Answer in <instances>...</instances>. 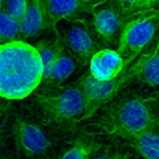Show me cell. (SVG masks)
Masks as SVG:
<instances>
[{"mask_svg":"<svg viewBox=\"0 0 159 159\" xmlns=\"http://www.w3.org/2000/svg\"><path fill=\"white\" fill-rule=\"evenodd\" d=\"M44 64L33 45L16 40L0 46V95L7 100H22L42 83Z\"/></svg>","mask_w":159,"mask_h":159,"instance_id":"obj_1","label":"cell"},{"mask_svg":"<svg viewBox=\"0 0 159 159\" xmlns=\"http://www.w3.org/2000/svg\"><path fill=\"white\" fill-rule=\"evenodd\" d=\"M100 128L108 135L129 141L142 133L158 130L159 116L143 101L126 98L106 112L100 122Z\"/></svg>","mask_w":159,"mask_h":159,"instance_id":"obj_2","label":"cell"},{"mask_svg":"<svg viewBox=\"0 0 159 159\" xmlns=\"http://www.w3.org/2000/svg\"><path fill=\"white\" fill-rule=\"evenodd\" d=\"M34 101L46 120L61 129H70L84 119L87 100L81 89L75 84L61 90L34 93Z\"/></svg>","mask_w":159,"mask_h":159,"instance_id":"obj_3","label":"cell"},{"mask_svg":"<svg viewBox=\"0 0 159 159\" xmlns=\"http://www.w3.org/2000/svg\"><path fill=\"white\" fill-rule=\"evenodd\" d=\"M158 29V10L144 12L125 24L119 36L116 51L124 60L126 66L131 64L144 51Z\"/></svg>","mask_w":159,"mask_h":159,"instance_id":"obj_4","label":"cell"},{"mask_svg":"<svg viewBox=\"0 0 159 159\" xmlns=\"http://www.w3.org/2000/svg\"><path fill=\"white\" fill-rule=\"evenodd\" d=\"M128 68L115 79L102 81L96 79L89 73L80 77L75 84L83 91L87 100V110L84 119L92 117L104 104L109 102L129 83L132 81Z\"/></svg>","mask_w":159,"mask_h":159,"instance_id":"obj_5","label":"cell"},{"mask_svg":"<svg viewBox=\"0 0 159 159\" xmlns=\"http://www.w3.org/2000/svg\"><path fill=\"white\" fill-rule=\"evenodd\" d=\"M11 131L17 150L28 158H39L50 147V142L44 131L33 123L16 119Z\"/></svg>","mask_w":159,"mask_h":159,"instance_id":"obj_6","label":"cell"},{"mask_svg":"<svg viewBox=\"0 0 159 159\" xmlns=\"http://www.w3.org/2000/svg\"><path fill=\"white\" fill-rule=\"evenodd\" d=\"M134 61L127 66L132 81L159 87V37L152 48L143 51Z\"/></svg>","mask_w":159,"mask_h":159,"instance_id":"obj_7","label":"cell"},{"mask_svg":"<svg viewBox=\"0 0 159 159\" xmlns=\"http://www.w3.org/2000/svg\"><path fill=\"white\" fill-rule=\"evenodd\" d=\"M93 8L92 0H49L48 25L55 35H61L56 25L62 20H75Z\"/></svg>","mask_w":159,"mask_h":159,"instance_id":"obj_8","label":"cell"},{"mask_svg":"<svg viewBox=\"0 0 159 159\" xmlns=\"http://www.w3.org/2000/svg\"><path fill=\"white\" fill-rule=\"evenodd\" d=\"M126 63L120 54L112 49H101L91 58L89 73L99 80L107 81L119 76L126 68Z\"/></svg>","mask_w":159,"mask_h":159,"instance_id":"obj_9","label":"cell"},{"mask_svg":"<svg viewBox=\"0 0 159 159\" xmlns=\"http://www.w3.org/2000/svg\"><path fill=\"white\" fill-rule=\"evenodd\" d=\"M64 42L69 51L82 65L89 64L97 52L96 45L89 32L81 25L74 23L65 32Z\"/></svg>","mask_w":159,"mask_h":159,"instance_id":"obj_10","label":"cell"},{"mask_svg":"<svg viewBox=\"0 0 159 159\" xmlns=\"http://www.w3.org/2000/svg\"><path fill=\"white\" fill-rule=\"evenodd\" d=\"M123 16L116 5L103 7L93 12V24L97 34L106 42H111L122 27Z\"/></svg>","mask_w":159,"mask_h":159,"instance_id":"obj_11","label":"cell"},{"mask_svg":"<svg viewBox=\"0 0 159 159\" xmlns=\"http://www.w3.org/2000/svg\"><path fill=\"white\" fill-rule=\"evenodd\" d=\"M74 55L66 48L48 73L44 75L42 83L49 89L59 86L75 72L76 67Z\"/></svg>","mask_w":159,"mask_h":159,"instance_id":"obj_12","label":"cell"},{"mask_svg":"<svg viewBox=\"0 0 159 159\" xmlns=\"http://www.w3.org/2000/svg\"><path fill=\"white\" fill-rule=\"evenodd\" d=\"M102 146V144L93 136L83 134L75 140L60 159H92Z\"/></svg>","mask_w":159,"mask_h":159,"instance_id":"obj_13","label":"cell"},{"mask_svg":"<svg viewBox=\"0 0 159 159\" xmlns=\"http://www.w3.org/2000/svg\"><path fill=\"white\" fill-rule=\"evenodd\" d=\"M34 47L38 50L44 64V75L48 73L55 61L67 48L61 35H56L55 39L38 40Z\"/></svg>","mask_w":159,"mask_h":159,"instance_id":"obj_14","label":"cell"},{"mask_svg":"<svg viewBox=\"0 0 159 159\" xmlns=\"http://www.w3.org/2000/svg\"><path fill=\"white\" fill-rule=\"evenodd\" d=\"M129 142L144 159H159V129L142 133Z\"/></svg>","mask_w":159,"mask_h":159,"instance_id":"obj_15","label":"cell"},{"mask_svg":"<svg viewBox=\"0 0 159 159\" xmlns=\"http://www.w3.org/2000/svg\"><path fill=\"white\" fill-rule=\"evenodd\" d=\"M16 40H21L20 23L4 9L0 13V41L1 45Z\"/></svg>","mask_w":159,"mask_h":159,"instance_id":"obj_16","label":"cell"},{"mask_svg":"<svg viewBox=\"0 0 159 159\" xmlns=\"http://www.w3.org/2000/svg\"><path fill=\"white\" fill-rule=\"evenodd\" d=\"M28 6V0H1V8L20 23L26 14Z\"/></svg>","mask_w":159,"mask_h":159,"instance_id":"obj_17","label":"cell"},{"mask_svg":"<svg viewBox=\"0 0 159 159\" xmlns=\"http://www.w3.org/2000/svg\"><path fill=\"white\" fill-rule=\"evenodd\" d=\"M92 159H137V157L131 151L116 149L95 156Z\"/></svg>","mask_w":159,"mask_h":159,"instance_id":"obj_18","label":"cell"},{"mask_svg":"<svg viewBox=\"0 0 159 159\" xmlns=\"http://www.w3.org/2000/svg\"><path fill=\"white\" fill-rule=\"evenodd\" d=\"M158 1L159 0H137L132 12L141 13L143 10H146L148 8L150 9L151 7H156Z\"/></svg>","mask_w":159,"mask_h":159,"instance_id":"obj_19","label":"cell"},{"mask_svg":"<svg viewBox=\"0 0 159 159\" xmlns=\"http://www.w3.org/2000/svg\"><path fill=\"white\" fill-rule=\"evenodd\" d=\"M116 2L122 13L126 16L132 12L137 0H116Z\"/></svg>","mask_w":159,"mask_h":159,"instance_id":"obj_20","label":"cell"},{"mask_svg":"<svg viewBox=\"0 0 159 159\" xmlns=\"http://www.w3.org/2000/svg\"><path fill=\"white\" fill-rule=\"evenodd\" d=\"M38 2H39L40 7H41L42 12H43L44 18H45V20H46V23H47V26H48V7L49 0H38Z\"/></svg>","mask_w":159,"mask_h":159,"instance_id":"obj_21","label":"cell"},{"mask_svg":"<svg viewBox=\"0 0 159 159\" xmlns=\"http://www.w3.org/2000/svg\"><path fill=\"white\" fill-rule=\"evenodd\" d=\"M156 7H157V10H158V11H159V1H158V3L157 4V6H156Z\"/></svg>","mask_w":159,"mask_h":159,"instance_id":"obj_22","label":"cell"},{"mask_svg":"<svg viewBox=\"0 0 159 159\" xmlns=\"http://www.w3.org/2000/svg\"><path fill=\"white\" fill-rule=\"evenodd\" d=\"M7 159H8V158H7Z\"/></svg>","mask_w":159,"mask_h":159,"instance_id":"obj_23","label":"cell"}]
</instances>
